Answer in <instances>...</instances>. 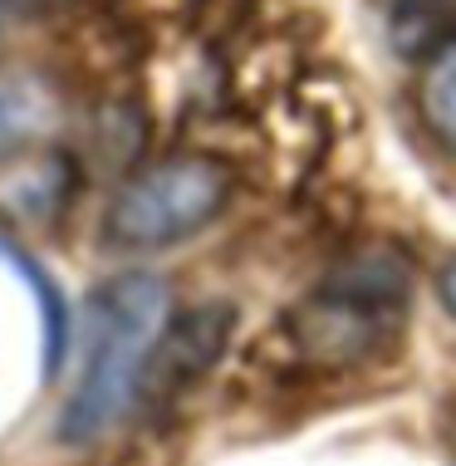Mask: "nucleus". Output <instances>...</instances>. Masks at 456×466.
Returning <instances> with one entry per match:
<instances>
[{
    "label": "nucleus",
    "instance_id": "nucleus-4",
    "mask_svg": "<svg viewBox=\"0 0 456 466\" xmlns=\"http://www.w3.org/2000/svg\"><path fill=\"white\" fill-rule=\"evenodd\" d=\"M236 334V305H197L172 314L167 329L157 334V349L147 359L143 388H137V412L143 418H167L192 388L221 363Z\"/></svg>",
    "mask_w": 456,
    "mask_h": 466
},
{
    "label": "nucleus",
    "instance_id": "nucleus-5",
    "mask_svg": "<svg viewBox=\"0 0 456 466\" xmlns=\"http://www.w3.org/2000/svg\"><path fill=\"white\" fill-rule=\"evenodd\" d=\"M0 260H5L10 275L30 289L35 309H40V378H45V383H55L59 369H65V359H69V344H74L69 295H65V285L49 275V266L20 241V236L0 231Z\"/></svg>",
    "mask_w": 456,
    "mask_h": 466
},
{
    "label": "nucleus",
    "instance_id": "nucleus-7",
    "mask_svg": "<svg viewBox=\"0 0 456 466\" xmlns=\"http://www.w3.org/2000/svg\"><path fill=\"white\" fill-rule=\"evenodd\" d=\"M417 118L441 153L456 157V40L432 49L417 69Z\"/></svg>",
    "mask_w": 456,
    "mask_h": 466
},
{
    "label": "nucleus",
    "instance_id": "nucleus-2",
    "mask_svg": "<svg viewBox=\"0 0 456 466\" xmlns=\"http://www.w3.org/2000/svg\"><path fill=\"white\" fill-rule=\"evenodd\" d=\"M412 275L392 246H369L344 256L299 305L285 314L289 349L304 369L349 373L388 359L408 334Z\"/></svg>",
    "mask_w": 456,
    "mask_h": 466
},
{
    "label": "nucleus",
    "instance_id": "nucleus-3",
    "mask_svg": "<svg viewBox=\"0 0 456 466\" xmlns=\"http://www.w3.org/2000/svg\"><path fill=\"white\" fill-rule=\"evenodd\" d=\"M226 207H231V172L217 157H157L113 187L98 217V241L113 250H172L197 241Z\"/></svg>",
    "mask_w": 456,
    "mask_h": 466
},
{
    "label": "nucleus",
    "instance_id": "nucleus-9",
    "mask_svg": "<svg viewBox=\"0 0 456 466\" xmlns=\"http://www.w3.org/2000/svg\"><path fill=\"white\" fill-rule=\"evenodd\" d=\"M437 295H441V309H447L451 319H456V256L437 270Z\"/></svg>",
    "mask_w": 456,
    "mask_h": 466
},
{
    "label": "nucleus",
    "instance_id": "nucleus-1",
    "mask_svg": "<svg viewBox=\"0 0 456 466\" xmlns=\"http://www.w3.org/2000/svg\"><path fill=\"white\" fill-rule=\"evenodd\" d=\"M167 280L152 270H123L113 280L94 285L88 295V334L84 359L65 408H59V442L88 447L104 442L128 412H137L147 359L157 349V334L167 329Z\"/></svg>",
    "mask_w": 456,
    "mask_h": 466
},
{
    "label": "nucleus",
    "instance_id": "nucleus-6",
    "mask_svg": "<svg viewBox=\"0 0 456 466\" xmlns=\"http://www.w3.org/2000/svg\"><path fill=\"white\" fill-rule=\"evenodd\" d=\"M59 128V94L40 74H0V167L30 157Z\"/></svg>",
    "mask_w": 456,
    "mask_h": 466
},
{
    "label": "nucleus",
    "instance_id": "nucleus-8",
    "mask_svg": "<svg viewBox=\"0 0 456 466\" xmlns=\"http://www.w3.org/2000/svg\"><path fill=\"white\" fill-rule=\"evenodd\" d=\"M388 40L398 55L427 59L456 40V0H388Z\"/></svg>",
    "mask_w": 456,
    "mask_h": 466
}]
</instances>
